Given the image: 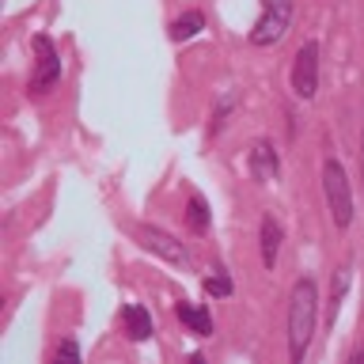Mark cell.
<instances>
[{
    "mask_svg": "<svg viewBox=\"0 0 364 364\" xmlns=\"http://www.w3.org/2000/svg\"><path fill=\"white\" fill-rule=\"evenodd\" d=\"M186 220L193 232H209V201L201 198V193H193L190 205H186Z\"/></svg>",
    "mask_w": 364,
    "mask_h": 364,
    "instance_id": "cell-12",
    "label": "cell"
},
{
    "mask_svg": "<svg viewBox=\"0 0 364 364\" xmlns=\"http://www.w3.org/2000/svg\"><path fill=\"white\" fill-rule=\"evenodd\" d=\"M57 360H80V346L76 341H61L57 346Z\"/></svg>",
    "mask_w": 364,
    "mask_h": 364,
    "instance_id": "cell-15",
    "label": "cell"
},
{
    "mask_svg": "<svg viewBox=\"0 0 364 364\" xmlns=\"http://www.w3.org/2000/svg\"><path fill=\"white\" fill-rule=\"evenodd\" d=\"M136 239H141V247L148 250V255L164 258V262H171V266H190V250H186V243H178L175 235L159 232V228H152V224H141L136 228Z\"/></svg>",
    "mask_w": 364,
    "mask_h": 364,
    "instance_id": "cell-4",
    "label": "cell"
},
{
    "mask_svg": "<svg viewBox=\"0 0 364 364\" xmlns=\"http://www.w3.org/2000/svg\"><path fill=\"white\" fill-rule=\"evenodd\" d=\"M205 292L216 296V300H224V296H232V277H228L224 269H213L209 277H205Z\"/></svg>",
    "mask_w": 364,
    "mask_h": 364,
    "instance_id": "cell-13",
    "label": "cell"
},
{
    "mask_svg": "<svg viewBox=\"0 0 364 364\" xmlns=\"http://www.w3.org/2000/svg\"><path fill=\"white\" fill-rule=\"evenodd\" d=\"M318 326V284L311 277H300L289 296V357L300 364L315 341Z\"/></svg>",
    "mask_w": 364,
    "mask_h": 364,
    "instance_id": "cell-1",
    "label": "cell"
},
{
    "mask_svg": "<svg viewBox=\"0 0 364 364\" xmlns=\"http://www.w3.org/2000/svg\"><path fill=\"white\" fill-rule=\"evenodd\" d=\"M292 91L296 99H311L318 91V42H304L292 61Z\"/></svg>",
    "mask_w": 364,
    "mask_h": 364,
    "instance_id": "cell-5",
    "label": "cell"
},
{
    "mask_svg": "<svg viewBox=\"0 0 364 364\" xmlns=\"http://www.w3.org/2000/svg\"><path fill=\"white\" fill-rule=\"evenodd\" d=\"M292 27V0H262V16L250 31V42L255 46H277Z\"/></svg>",
    "mask_w": 364,
    "mask_h": 364,
    "instance_id": "cell-3",
    "label": "cell"
},
{
    "mask_svg": "<svg viewBox=\"0 0 364 364\" xmlns=\"http://www.w3.org/2000/svg\"><path fill=\"white\" fill-rule=\"evenodd\" d=\"M360 182H364V129H360Z\"/></svg>",
    "mask_w": 364,
    "mask_h": 364,
    "instance_id": "cell-16",
    "label": "cell"
},
{
    "mask_svg": "<svg viewBox=\"0 0 364 364\" xmlns=\"http://www.w3.org/2000/svg\"><path fill=\"white\" fill-rule=\"evenodd\" d=\"M122 323H125V334H129L133 341L152 338V315H148V307H141V304H125Z\"/></svg>",
    "mask_w": 364,
    "mask_h": 364,
    "instance_id": "cell-8",
    "label": "cell"
},
{
    "mask_svg": "<svg viewBox=\"0 0 364 364\" xmlns=\"http://www.w3.org/2000/svg\"><path fill=\"white\" fill-rule=\"evenodd\" d=\"M34 50H38V68H34V76H31V91L34 95H46V91L57 87V80H61V57H57V46L46 38V34L34 38Z\"/></svg>",
    "mask_w": 364,
    "mask_h": 364,
    "instance_id": "cell-6",
    "label": "cell"
},
{
    "mask_svg": "<svg viewBox=\"0 0 364 364\" xmlns=\"http://www.w3.org/2000/svg\"><path fill=\"white\" fill-rule=\"evenodd\" d=\"M175 311H178V318H182V323L190 326V334H198V338H209V334H213V315L205 311L201 304H190V300H182V304L175 307Z\"/></svg>",
    "mask_w": 364,
    "mask_h": 364,
    "instance_id": "cell-10",
    "label": "cell"
},
{
    "mask_svg": "<svg viewBox=\"0 0 364 364\" xmlns=\"http://www.w3.org/2000/svg\"><path fill=\"white\" fill-rule=\"evenodd\" d=\"M205 27V16L201 11H186V16H178L175 23H171V42H186V38H193Z\"/></svg>",
    "mask_w": 364,
    "mask_h": 364,
    "instance_id": "cell-11",
    "label": "cell"
},
{
    "mask_svg": "<svg viewBox=\"0 0 364 364\" xmlns=\"http://www.w3.org/2000/svg\"><path fill=\"white\" fill-rule=\"evenodd\" d=\"M323 193H326L330 220L338 228H349L353 224V190H349L346 167H341L338 159H326L323 164Z\"/></svg>",
    "mask_w": 364,
    "mask_h": 364,
    "instance_id": "cell-2",
    "label": "cell"
},
{
    "mask_svg": "<svg viewBox=\"0 0 364 364\" xmlns=\"http://www.w3.org/2000/svg\"><path fill=\"white\" fill-rule=\"evenodd\" d=\"M258 239H262V266L273 269L277 266V250H281V224L273 220V216H262Z\"/></svg>",
    "mask_w": 364,
    "mask_h": 364,
    "instance_id": "cell-9",
    "label": "cell"
},
{
    "mask_svg": "<svg viewBox=\"0 0 364 364\" xmlns=\"http://www.w3.org/2000/svg\"><path fill=\"white\" fill-rule=\"evenodd\" d=\"M346 284H349V269H338V273H334V292H330V318H338V307H341V296H346Z\"/></svg>",
    "mask_w": 364,
    "mask_h": 364,
    "instance_id": "cell-14",
    "label": "cell"
},
{
    "mask_svg": "<svg viewBox=\"0 0 364 364\" xmlns=\"http://www.w3.org/2000/svg\"><path fill=\"white\" fill-rule=\"evenodd\" d=\"M247 159H250V175H255L258 182H277L281 178V159H277L269 141H255Z\"/></svg>",
    "mask_w": 364,
    "mask_h": 364,
    "instance_id": "cell-7",
    "label": "cell"
}]
</instances>
